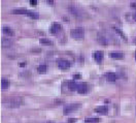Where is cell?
Wrapping results in <instances>:
<instances>
[{"instance_id":"cell-1","label":"cell","mask_w":136,"mask_h":123,"mask_svg":"<svg viewBox=\"0 0 136 123\" xmlns=\"http://www.w3.org/2000/svg\"><path fill=\"white\" fill-rule=\"evenodd\" d=\"M3 104L6 108H19L23 104V98L19 96H13L8 99L3 100Z\"/></svg>"},{"instance_id":"cell-2","label":"cell","mask_w":136,"mask_h":123,"mask_svg":"<svg viewBox=\"0 0 136 123\" xmlns=\"http://www.w3.org/2000/svg\"><path fill=\"white\" fill-rule=\"evenodd\" d=\"M70 35L74 39H81L85 36V31L83 28H76V29H72L70 31Z\"/></svg>"},{"instance_id":"cell-3","label":"cell","mask_w":136,"mask_h":123,"mask_svg":"<svg viewBox=\"0 0 136 123\" xmlns=\"http://www.w3.org/2000/svg\"><path fill=\"white\" fill-rule=\"evenodd\" d=\"M81 108V105L80 104H69V105H66L64 107V114L67 115L68 113H70V112H74V111H76L78 110V109Z\"/></svg>"},{"instance_id":"cell-4","label":"cell","mask_w":136,"mask_h":123,"mask_svg":"<svg viewBox=\"0 0 136 123\" xmlns=\"http://www.w3.org/2000/svg\"><path fill=\"white\" fill-rule=\"evenodd\" d=\"M57 65L59 66V68H62V69H66L70 66V62L67 61L66 59H58L57 61Z\"/></svg>"},{"instance_id":"cell-5","label":"cell","mask_w":136,"mask_h":123,"mask_svg":"<svg viewBox=\"0 0 136 123\" xmlns=\"http://www.w3.org/2000/svg\"><path fill=\"white\" fill-rule=\"evenodd\" d=\"M88 91V84L87 83H80L77 86V92L79 94H85Z\"/></svg>"},{"instance_id":"cell-6","label":"cell","mask_w":136,"mask_h":123,"mask_svg":"<svg viewBox=\"0 0 136 123\" xmlns=\"http://www.w3.org/2000/svg\"><path fill=\"white\" fill-rule=\"evenodd\" d=\"M61 29H62V27H61V25H60L59 23H53L52 26H51L50 31H51L52 34H56V33L59 32Z\"/></svg>"},{"instance_id":"cell-7","label":"cell","mask_w":136,"mask_h":123,"mask_svg":"<svg viewBox=\"0 0 136 123\" xmlns=\"http://www.w3.org/2000/svg\"><path fill=\"white\" fill-rule=\"evenodd\" d=\"M96 113H98V114H102V115H106L107 113H108V108L107 107H105V106H101V107H98V108H96L94 110Z\"/></svg>"},{"instance_id":"cell-8","label":"cell","mask_w":136,"mask_h":123,"mask_svg":"<svg viewBox=\"0 0 136 123\" xmlns=\"http://www.w3.org/2000/svg\"><path fill=\"white\" fill-rule=\"evenodd\" d=\"M97 38H98V42L100 43V45H104V46H107L108 45V40H107V38L105 37V35L104 34H98V36H97Z\"/></svg>"},{"instance_id":"cell-9","label":"cell","mask_w":136,"mask_h":123,"mask_svg":"<svg viewBox=\"0 0 136 123\" xmlns=\"http://www.w3.org/2000/svg\"><path fill=\"white\" fill-rule=\"evenodd\" d=\"M93 58H94L95 60H96L98 63H100V62H101V60H102V58H103V53L100 52V51L95 52V53H93Z\"/></svg>"},{"instance_id":"cell-10","label":"cell","mask_w":136,"mask_h":123,"mask_svg":"<svg viewBox=\"0 0 136 123\" xmlns=\"http://www.w3.org/2000/svg\"><path fill=\"white\" fill-rule=\"evenodd\" d=\"M105 78H106V80H107L108 82H114L115 80L118 79L117 74H115L114 72H107V73L105 74Z\"/></svg>"},{"instance_id":"cell-11","label":"cell","mask_w":136,"mask_h":123,"mask_svg":"<svg viewBox=\"0 0 136 123\" xmlns=\"http://www.w3.org/2000/svg\"><path fill=\"white\" fill-rule=\"evenodd\" d=\"M109 57L114 58V59H121L124 57V54L121 52H111V53H109Z\"/></svg>"},{"instance_id":"cell-12","label":"cell","mask_w":136,"mask_h":123,"mask_svg":"<svg viewBox=\"0 0 136 123\" xmlns=\"http://www.w3.org/2000/svg\"><path fill=\"white\" fill-rule=\"evenodd\" d=\"M28 12L29 11L26 8H18L12 10V13H15V15H28Z\"/></svg>"},{"instance_id":"cell-13","label":"cell","mask_w":136,"mask_h":123,"mask_svg":"<svg viewBox=\"0 0 136 123\" xmlns=\"http://www.w3.org/2000/svg\"><path fill=\"white\" fill-rule=\"evenodd\" d=\"M77 86L78 84H76L75 82H73V81H69L68 82V88H69V90L70 91H77Z\"/></svg>"},{"instance_id":"cell-14","label":"cell","mask_w":136,"mask_h":123,"mask_svg":"<svg viewBox=\"0 0 136 123\" xmlns=\"http://www.w3.org/2000/svg\"><path fill=\"white\" fill-rule=\"evenodd\" d=\"M3 33L5 34V35H9V36L15 35V31H13L12 29H10L9 27H4V28H3Z\"/></svg>"},{"instance_id":"cell-15","label":"cell","mask_w":136,"mask_h":123,"mask_svg":"<svg viewBox=\"0 0 136 123\" xmlns=\"http://www.w3.org/2000/svg\"><path fill=\"white\" fill-rule=\"evenodd\" d=\"M39 43L41 44V45H43V46H52L53 45V43H52V40L51 39H49V38H40L39 39Z\"/></svg>"},{"instance_id":"cell-16","label":"cell","mask_w":136,"mask_h":123,"mask_svg":"<svg viewBox=\"0 0 136 123\" xmlns=\"http://www.w3.org/2000/svg\"><path fill=\"white\" fill-rule=\"evenodd\" d=\"M10 83H9V81L7 79H2L1 80V87H2V89H7V88L9 87Z\"/></svg>"},{"instance_id":"cell-17","label":"cell","mask_w":136,"mask_h":123,"mask_svg":"<svg viewBox=\"0 0 136 123\" xmlns=\"http://www.w3.org/2000/svg\"><path fill=\"white\" fill-rule=\"evenodd\" d=\"M97 122H99V118L97 117H91L85 119V123H97Z\"/></svg>"},{"instance_id":"cell-18","label":"cell","mask_w":136,"mask_h":123,"mask_svg":"<svg viewBox=\"0 0 136 123\" xmlns=\"http://www.w3.org/2000/svg\"><path fill=\"white\" fill-rule=\"evenodd\" d=\"M37 69H38V72H39V73H45L46 70H47V67H46V65L41 64V65H39V66L37 67Z\"/></svg>"},{"instance_id":"cell-19","label":"cell","mask_w":136,"mask_h":123,"mask_svg":"<svg viewBox=\"0 0 136 123\" xmlns=\"http://www.w3.org/2000/svg\"><path fill=\"white\" fill-rule=\"evenodd\" d=\"M113 29L115 30V32H117L118 34H119V35L122 37V38H123V39H126V36H125V33L123 32V31H122L121 29H119L118 28V27H113Z\"/></svg>"},{"instance_id":"cell-20","label":"cell","mask_w":136,"mask_h":123,"mask_svg":"<svg viewBox=\"0 0 136 123\" xmlns=\"http://www.w3.org/2000/svg\"><path fill=\"white\" fill-rule=\"evenodd\" d=\"M27 16L30 17V18H32V19H34V20H37V19L39 18V15H38V13H37V12H33V11H29Z\"/></svg>"},{"instance_id":"cell-21","label":"cell","mask_w":136,"mask_h":123,"mask_svg":"<svg viewBox=\"0 0 136 123\" xmlns=\"http://www.w3.org/2000/svg\"><path fill=\"white\" fill-rule=\"evenodd\" d=\"M2 46L3 47H10L11 46V42L9 39H2Z\"/></svg>"},{"instance_id":"cell-22","label":"cell","mask_w":136,"mask_h":123,"mask_svg":"<svg viewBox=\"0 0 136 123\" xmlns=\"http://www.w3.org/2000/svg\"><path fill=\"white\" fill-rule=\"evenodd\" d=\"M80 78H81V74H80V73L73 74V79H74V80H77V79H80Z\"/></svg>"},{"instance_id":"cell-23","label":"cell","mask_w":136,"mask_h":123,"mask_svg":"<svg viewBox=\"0 0 136 123\" xmlns=\"http://www.w3.org/2000/svg\"><path fill=\"white\" fill-rule=\"evenodd\" d=\"M30 3H31V5H36L37 1H36V0H30Z\"/></svg>"},{"instance_id":"cell-24","label":"cell","mask_w":136,"mask_h":123,"mask_svg":"<svg viewBox=\"0 0 136 123\" xmlns=\"http://www.w3.org/2000/svg\"><path fill=\"white\" fill-rule=\"evenodd\" d=\"M131 7L136 9V2H132V3H131Z\"/></svg>"},{"instance_id":"cell-25","label":"cell","mask_w":136,"mask_h":123,"mask_svg":"<svg viewBox=\"0 0 136 123\" xmlns=\"http://www.w3.org/2000/svg\"><path fill=\"white\" fill-rule=\"evenodd\" d=\"M75 122V119H69L68 120V123H74Z\"/></svg>"},{"instance_id":"cell-26","label":"cell","mask_w":136,"mask_h":123,"mask_svg":"<svg viewBox=\"0 0 136 123\" xmlns=\"http://www.w3.org/2000/svg\"><path fill=\"white\" fill-rule=\"evenodd\" d=\"M46 2H49V4H54V1H51V0H47Z\"/></svg>"},{"instance_id":"cell-27","label":"cell","mask_w":136,"mask_h":123,"mask_svg":"<svg viewBox=\"0 0 136 123\" xmlns=\"http://www.w3.org/2000/svg\"><path fill=\"white\" fill-rule=\"evenodd\" d=\"M19 65H20V66H21V67H24V66H25V63H20Z\"/></svg>"},{"instance_id":"cell-28","label":"cell","mask_w":136,"mask_h":123,"mask_svg":"<svg viewBox=\"0 0 136 123\" xmlns=\"http://www.w3.org/2000/svg\"><path fill=\"white\" fill-rule=\"evenodd\" d=\"M133 19H134V20H135V21H136V12H135V13H134V15H133Z\"/></svg>"},{"instance_id":"cell-29","label":"cell","mask_w":136,"mask_h":123,"mask_svg":"<svg viewBox=\"0 0 136 123\" xmlns=\"http://www.w3.org/2000/svg\"><path fill=\"white\" fill-rule=\"evenodd\" d=\"M134 43H135V44H136V38H135V39H134Z\"/></svg>"},{"instance_id":"cell-30","label":"cell","mask_w":136,"mask_h":123,"mask_svg":"<svg viewBox=\"0 0 136 123\" xmlns=\"http://www.w3.org/2000/svg\"><path fill=\"white\" fill-rule=\"evenodd\" d=\"M46 123H53V122H46Z\"/></svg>"},{"instance_id":"cell-31","label":"cell","mask_w":136,"mask_h":123,"mask_svg":"<svg viewBox=\"0 0 136 123\" xmlns=\"http://www.w3.org/2000/svg\"><path fill=\"white\" fill-rule=\"evenodd\" d=\"M135 58H136V53H135Z\"/></svg>"}]
</instances>
